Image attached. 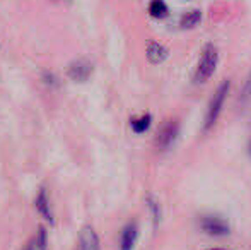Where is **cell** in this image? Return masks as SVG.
Segmentation results:
<instances>
[{
	"label": "cell",
	"instance_id": "obj_1",
	"mask_svg": "<svg viewBox=\"0 0 251 250\" xmlns=\"http://www.w3.org/2000/svg\"><path fill=\"white\" fill-rule=\"evenodd\" d=\"M217 63H219V50L212 43L205 45L203 52L200 55L199 65H197L195 70V83L197 84L207 83L212 77V74L215 72V69H217Z\"/></svg>",
	"mask_w": 251,
	"mask_h": 250
},
{
	"label": "cell",
	"instance_id": "obj_2",
	"mask_svg": "<svg viewBox=\"0 0 251 250\" xmlns=\"http://www.w3.org/2000/svg\"><path fill=\"white\" fill-rule=\"evenodd\" d=\"M227 93H229V81H224L217 86L215 93L212 94L210 98V103H208V108H207V115H205V124L203 127L205 129H210L214 127V124L217 122L219 115L222 111V107H224L226 100H227Z\"/></svg>",
	"mask_w": 251,
	"mask_h": 250
},
{
	"label": "cell",
	"instance_id": "obj_3",
	"mask_svg": "<svg viewBox=\"0 0 251 250\" xmlns=\"http://www.w3.org/2000/svg\"><path fill=\"white\" fill-rule=\"evenodd\" d=\"M93 69H94L93 62H91L89 58H77V60H74L69 65L67 74H69L70 79L75 81V83H84V81H87L91 77Z\"/></svg>",
	"mask_w": 251,
	"mask_h": 250
},
{
	"label": "cell",
	"instance_id": "obj_4",
	"mask_svg": "<svg viewBox=\"0 0 251 250\" xmlns=\"http://www.w3.org/2000/svg\"><path fill=\"white\" fill-rule=\"evenodd\" d=\"M201 230L210 237H226L229 235V224L217 216H205L200 221Z\"/></svg>",
	"mask_w": 251,
	"mask_h": 250
},
{
	"label": "cell",
	"instance_id": "obj_5",
	"mask_svg": "<svg viewBox=\"0 0 251 250\" xmlns=\"http://www.w3.org/2000/svg\"><path fill=\"white\" fill-rule=\"evenodd\" d=\"M178 132H179V129H178V124H176V122L169 120V122H166V124H162L157 132V137H155L157 146L161 147V149H168V147L173 146V142L176 140Z\"/></svg>",
	"mask_w": 251,
	"mask_h": 250
},
{
	"label": "cell",
	"instance_id": "obj_6",
	"mask_svg": "<svg viewBox=\"0 0 251 250\" xmlns=\"http://www.w3.org/2000/svg\"><path fill=\"white\" fill-rule=\"evenodd\" d=\"M79 250H100V237L91 226H84L80 230Z\"/></svg>",
	"mask_w": 251,
	"mask_h": 250
},
{
	"label": "cell",
	"instance_id": "obj_7",
	"mask_svg": "<svg viewBox=\"0 0 251 250\" xmlns=\"http://www.w3.org/2000/svg\"><path fill=\"white\" fill-rule=\"evenodd\" d=\"M139 237V230H137L135 223H128L122 231V240H120V249L122 250H132L133 245Z\"/></svg>",
	"mask_w": 251,
	"mask_h": 250
},
{
	"label": "cell",
	"instance_id": "obj_8",
	"mask_svg": "<svg viewBox=\"0 0 251 250\" xmlns=\"http://www.w3.org/2000/svg\"><path fill=\"white\" fill-rule=\"evenodd\" d=\"M147 58L151 63H162L168 58V48L157 41H149L147 43Z\"/></svg>",
	"mask_w": 251,
	"mask_h": 250
},
{
	"label": "cell",
	"instance_id": "obj_9",
	"mask_svg": "<svg viewBox=\"0 0 251 250\" xmlns=\"http://www.w3.org/2000/svg\"><path fill=\"white\" fill-rule=\"evenodd\" d=\"M36 209L45 220L48 221L50 224H53V213H51V207H50V199H48V192L47 189H41L40 194L36 197Z\"/></svg>",
	"mask_w": 251,
	"mask_h": 250
},
{
	"label": "cell",
	"instance_id": "obj_10",
	"mask_svg": "<svg viewBox=\"0 0 251 250\" xmlns=\"http://www.w3.org/2000/svg\"><path fill=\"white\" fill-rule=\"evenodd\" d=\"M200 21H201L200 10H190V12H186L185 16L181 17L179 26H181V29H193V28L199 26Z\"/></svg>",
	"mask_w": 251,
	"mask_h": 250
},
{
	"label": "cell",
	"instance_id": "obj_11",
	"mask_svg": "<svg viewBox=\"0 0 251 250\" xmlns=\"http://www.w3.org/2000/svg\"><path fill=\"white\" fill-rule=\"evenodd\" d=\"M168 5H166L164 0H152L149 3V14L154 19H164L168 16Z\"/></svg>",
	"mask_w": 251,
	"mask_h": 250
},
{
	"label": "cell",
	"instance_id": "obj_12",
	"mask_svg": "<svg viewBox=\"0 0 251 250\" xmlns=\"http://www.w3.org/2000/svg\"><path fill=\"white\" fill-rule=\"evenodd\" d=\"M151 124H152V117H151L149 113L142 115V117H139V118H133V120L130 122V125H132L133 132H137V134L146 132V130L151 127Z\"/></svg>",
	"mask_w": 251,
	"mask_h": 250
},
{
	"label": "cell",
	"instance_id": "obj_13",
	"mask_svg": "<svg viewBox=\"0 0 251 250\" xmlns=\"http://www.w3.org/2000/svg\"><path fill=\"white\" fill-rule=\"evenodd\" d=\"M147 206H149V209H151L154 224H159V221H161V207H159V202L152 195H149L147 197Z\"/></svg>",
	"mask_w": 251,
	"mask_h": 250
},
{
	"label": "cell",
	"instance_id": "obj_14",
	"mask_svg": "<svg viewBox=\"0 0 251 250\" xmlns=\"http://www.w3.org/2000/svg\"><path fill=\"white\" fill-rule=\"evenodd\" d=\"M43 83L47 84L48 87H56L60 84L58 77H55L51 72H43Z\"/></svg>",
	"mask_w": 251,
	"mask_h": 250
},
{
	"label": "cell",
	"instance_id": "obj_15",
	"mask_svg": "<svg viewBox=\"0 0 251 250\" xmlns=\"http://www.w3.org/2000/svg\"><path fill=\"white\" fill-rule=\"evenodd\" d=\"M248 96H251V72L248 76V81H246V84H245V89H243V98H248Z\"/></svg>",
	"mask_w": 251,
	"mask_h": 250
},
{
	"label": "cell",
	"instance_id": "obj_16",
	"mask_svg": "<svg viewBox=\"0 0 251 250\" xmlns=\"http://www.w3.org/2000/svg\"><path fill=\"white\" fill-rule=\"evenodd\" d=\"M210 250H224V249H210Z\"/></svg>",
	"mask_w": 251,
	"mask_h": 250
},
{
	"label": "cell",
	"instance_id": "obj_17",
	"mask_svg": "<svg viewBox=\"0 0 251 250\" xmlns=\"http://www.w3.org/2000/svg\"><path fill=\"white\" fill-rule=\"evenodd\" d=\"M26 250H27V249H26Z\"/></svg>",
	"mask_w": 251,
	"mask_h": 250
}]
</instances>
